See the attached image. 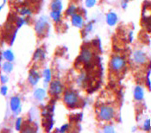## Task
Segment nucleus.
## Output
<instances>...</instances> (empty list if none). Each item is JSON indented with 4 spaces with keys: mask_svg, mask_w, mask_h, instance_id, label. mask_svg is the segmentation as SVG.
Returning a JSON list of instances; mask_svg holds the SVG:
<instances>
[{
    "mask_svg": "<svg viewBox=\"0 0 151 133\" xmlns=\"http://www.w3.org/2000/svg\"><path fill=\"white\" fill-rule=\"evenodd\" d=\"M18 12L23 17H30L31 14H32V12L28 7H21V8H19L18 9Z\"/></svg>",
    "mask_w": 151,
    "mask_h": 133,
    "instance_id": "nucleus-20",
    "label": "nucleus"
},
{
    "mask_svg": "<svg viewBox=\"0 0 151 133\" xmlns=\"http://www.w3.org/2000/svg\"><path fill=\"white\" fill-rule=\"evenodd\" d=\"M63 102L68 108L74 109L80 106L81 98L75 91L67 90L63 94Z\"/></svg>",
    "mask_w": 151,
    "mask_h": 133,
    "instance_id": "nucleus-1",
    "label": "nucleus"
},
{
    "mask_svg": "<svg viewBox=\"0 0 151 133\" xmlns=\"http://www.w3.org/2000/svg\"><path fill=\"white\" fill-rule=\"evenodd\" d=\"M16 1H17V2H20V1H22V0H16Z\"/></svg>",
    "mask_w": 151,
    "mask_h": 133,
    "instance_id": "nucleus-34",
    "label": "nucleus"
},
{
    "mask_svg": "<svg viewBox=\"0 0 151 133\" xmlns=\"http://www.w3.org/2000/svg\"><path fill=\"white\" fill-rule=\"evenodd\" d=\"M11 110L14 112L15 115H17L21 111V99L18 96H13L10 100Z\"/></svg>",
    "mask_w": 151,
    "mask_h": 133,
    "instance_id": "nucleus-8",
    "label": "nucleus"
},
{
    "mask_svg": "<svg viewBox=\"0 0 151 133\" xmlns=\"http://www.w3.org/2000/svg\"><path fill=\"white\" fill-rule=\"evenodd\" d=\"M144 97V92L142 86H137L134 89V98L136 101L140 102L143 99Z\"/></svg>",
    "mask_w": 151,
    "mask_h": 133,
    "instance_id": "nucleus-11",
    "label": "nucleus"
},
{
    "mask_svg": "<svg viewBox=\"0 0 151 133\" xmlns=\"http://www.w3.org/2000/svg\"><path fill=\"white\" fill-rule=\"evenodd\" d=\"M5 3H6V0H4V3L0 5V12L2 11V9L4 8V4H5Z\"/></svg>",
    "mask_w": 151,
    "mask_h": 133,
    "instance_id": "nucleus-33",
    "label": "nucleus"
},
{
    "mask_svg": "<svg viewBox=\"0 0 151 133\" xmlns=\"http://www.w3.org/2000/svg\"><path fill=\"white\" fill-rule=\"evenodd\" d=\"M151 129V122L150 119H147L143 124V130L146 132H149Z\"/></svg>",
    "mask_w": 151,
    "mask_h": 133,
    "instance_id": "nucleus-25",
    "label": "nucleus"
},
{
    "mask_svg": "<svg viewBox=\"0 0 151 133\" xmlns=\"http://www.w3.org/2000/svg\"><path fill=\"white\" fill-rule=\"evenodd\" d=\"M76 12H77V7L74 4H71V5H69V7L67 9V11H66V15L69 16V17H72L75 13H77Z\"/></svg>",
    "mask_w": 151,
    "mask_h": 133,
    "instance_id": "nucleus-22",
    "label": "nucleus"
},
{
    "mask_svg": "<svg viewBox=\"0 0 151 133\" xmlns=\"http://www.w3.org/2000/svg\"><path fill=\"white\" fill-rule=\"evenodd\" d=\"M128 2L129 0H122V3H121V7L123 9H126L127 6H128Z\"/></svg>",
    "mask_w": 151,
    "mask_h": 133,
    "instance_id": "nucleus-31",
    "label": "nucleus"
},
{
    "mask_svg": "<svg viewBox=\"0 0 151 133\" xmlns=\"http://www.w3.org/2000/svg\"><path fill=\"white\" fill-rule=\"evenodd\" d=\"M96 4V0H86V6L87 8H92Z\"/></svg>",
    "mask_w": 151,
    "mask_h": 133,
    "instance_id": "nucleus-28",
    "label": "nucleus"
},
{
    "mask_svg": "<svg viewBox=\"0 0 151 133\" xmlns=\"http://www.w3.org/2000/svg\"><path fill=\"white\" fill-rule=\"evenodd\" d=\"M116 116V110L111 105H104L100 106L98 111V119L104 122L112 120Z\"/></svg>",
    "mask_w": 151,
    "mask_h": 133,
    "instance_id": "nucleus-3",
    "label": "nucleus"
},
{
    "mask_svg": "<svg viewBox=\"0 0 151 133\" xmlns=\"http://www.w3.org/2000/svg\"><path fill=\"white\" fill-rule=\"evenodd\" d=\"M50 9L51 11L55 12H61L62 11V3L60 0H52L50 4Z\"/></svg>",
    "mask_w": 151,
    "mask_h": 133,
    "instance_id": "nucleus-16",
    "label": "nucleus"
},
{
    "mask_svg": "<svg viewBox=\"0 0 151 133\" xmlns=\"http://www.w3.org/2000/svg\"><path fill=\"white\" fill-rule=\"evenodd\" d=\"M71 22H72V24L73 26H75L77 28H80V29H81L85 26L84 17L79 13H75L74 15H73L71 17Z\"/></svg>",
    "mask_w": 151,
    "mask_h": 133,
    "instance_id": "nucleus-9",
    "label": "nucleus"
},
{
    "mask_svg": "<svg viewBox=\"0 0 151 133\" xmlns=\"http://www.w3.org/2000/svg\"><path fill=\"white\" fill-rule=\"evenodd\" d=\"M47 96V92L45 89L43 88H37L35 89V92H34V97L36 100L38 101H42Z\"/></svg>",
    "mask_w": 151,
    "mask_h": 133,
    "instance_id": "nucleus-14",
    "label": "nucleus"
},
{
    "mask_svg": "<svg viewBox=\"0 0 151 133\" xmlns=\"http://www.w3.org/2000/svg\"><path fill=\"white\" fill-rule=\"evenodd\" d=\"M127 61L124 57L119 55H113L109 63L110 70L114 73H119L122 71H124L126 68Z\"/></svg>",
    "mask_w": 151,
    "mask_h": 133,
    "instance_id": "nucleus-2",
    "label": "nucleus"
},
{
    "mask_svg": "<svg viewBox=\"0 0 151 133\" xmlns=\"http://www.w3.org/2000/svg\"><path fill=\"white\" fill-rule=\"evenodd\" d=\"M2 69L3 71L5 73H12L13 70V64H12V61H8V60H5L3 65H2Z\"/></svg>",
    "mask_w": 151,
    "mask_h": 133,
    "instance_id": "nucleus-17",
    "label": "nucleus"
},
{
    "mask_svg": "<svg viewBox=\"0 0 151 133\" xmlns=\"http://www.w3.org/2000/svg\"><path fill=\"white\" fill-rule=\"evenodd\" d=\"M50 17L53 19L54 22L60 23L61 19V12H55V11H51L50 12Z\"/></svg>",
    "mask_w": 151,
    "mask_h": 133,
    "instance_id": "nucleus-19",
    "label": "nucleus"
},
{
    "mask_svg": "<svg viewBox=\"0 0 151 133\" xmlns=\"http://www.w3.org/2000/svg\"><path fill=\"white\" fill-rule=\"evenodd\" d=\"M8 81H9V79H8V76L6 74H2L0 76V81L2 84H6L8 82Z\"/></svg>",
    "mask_w": 151,
    "mask_h": 133,
    "instance_id": "nucleus-29",
    "label": "nucleus"
},
{
    "mask_svg": "<svg viewBox=\"0 0 151 133\" xmlns=\"http://www.w3.org/2000/svg\"><path fill=\"white\" fill-rule=\"evenodd\" d=\"M3 58L5 60H8V61H13L15 59L14 53L11 49H7V50L3 52Z\"/></svg>",
    "mask_w": 151,
    "mask_h": 133,
    "instance_id": "nucleus-18",
    "label": "nucleus"
},
{
    "mask_svg": "<svg viewBox=\"0 0 151 133\" xmlns=\"http://www.w3.org/2000/svg\"><path fill=\"white\" fill-rule=\"evenodd\" d=\"M47 26H48V18L45 16L41 17L35 24V31L36 35L38 36H44Z\"/></svg>",
    "mask_w": 151,
    "mask_h": 133,
    "instance_id": "nucleus-5",
    "label": "nucleus"
},
{
    "mask_svg": "<svg viewBox=\"0 0 151 133\" xmlns=\"http://www.w3.org/2000/svg\"><path fill=\"white\" fill-rule=\"evenodd\" d=\"M22 125H23V119L22 118H18L16 120V130L17 132H20L21 128H22Z\"/></svg>",
    "mask_w": 151,
    "mask_h": 133,
    "instance_id": "nucleus-24",
    "label": "nucleus"
},
{
    "mask_svg": "<svg viewBox=\"0 0 151 133\" xmlns=\"http://www.w3.org/2000/svg\"><path fill=\"white\" fill-rule=\"evenodd\" d=\"M26 22H27V20L24 19L23 17H18V18L17 19V22H16V24H17V29L21 28L23 24H26Z\"/></svg>",
    "mask_w": 151,
    "mask_h": 133,
    "instance_id": "nucleus-23",
    "label": "nucleus"
},
{
    "mask_svg": "<svg viewBox=\"0 0 151 133\" xmlns=\"http://www.w3.org/2000/svg\"><path fill=\"white\" fill-rule=\"evenodd\" d=\"M7 93H8V87H7V86H5V85L2 86L1 88H0V93L3 96H6L7 95Z\"/></svg>",
    "mask_w": 151,
    "mask_h": 133,
    "instance_id": "nucleus-26",
    "label": "nucleus"
},
{
    "mask_svg": "<svg viewBox=\"0 0 151 133\" xmlns=\"http://www.w3.org/2000/svg\"><path fill=\"white\" fill-rule=\"evenodd\" d=\"M42 76H43V84L44 87H47V86H49L50 82L52 81V73L49 68L44 69V71L42 73Z\"/></svg>",
    "mask_w": 151,
    "mask_h": 133,
    "instance_id": "nucleus-12",
    "label": "nucleus"
},
{
    "mask_svg": "<svg viewBox=\"0 0 151 133\" xmlns=\"http://www.w3.org/2000/svg\"><path fill=\"white\" fill-rule=\"evenodd\" d=\"M87 79H88V78H87L86 73H81L79 75L78 79H77V83H78L79 86H82V85H84L86 82Z\"/></svg>",
    "mask_w": 151,
    "mask_h": 133,
    "instance_id": "nucleus-21",
    "label": "nucleus"
},
{
    "mask_svg": "<svg viewBox=\"0 0 151 133\" xmlns=\"http://www.w3.org/2000/svg\"><path fill=\"white\" fill-rule=\"evenodd\" d=\"M117 22V15L114 12H109L106 15V23L110 26H114Z\"/></svg>",
    "mask_w": 151,
    "mask_h": 133,
    "instance_id": "nucleus-15",
    "label": "nucleus"
},
{
    "mask_svg": "<svg viewBox=\"0 0 151 133\" xmlns=\"http://www.w3.org/2000/svg\"><path fill=\"white\" fill-rule=\"evenodd\" d=\"M93 29V24H88L86 25V27L85 28V31H86V34H88L89 32H91Z\"/></svg>",
    "mask_w": 151,
    "mask_h": 133,
    "instance_id": "nucleus-30",
    "label": "nucleus"
},
{
    "mask_svg": "<svg viewBox=\"0 0 151 133\" xmlns=\"http://www.w3.org/2000/svg\"><path fill=\"white\" fill-rule=\"evenodd\" d=\"M68 128V124H65V125H63V126L59 130V132H67Z\"/></svg>",
    "mask_w": 151,
    "mask_h": 133,
    "instance_id": "nucleus-32",
    "label": "nucleus"
},
{
    "mask_svg": "<svg viewBox=\"0 0 151 133\" xmlns=\"http://www.w3.org/2000/svg\"><path fill=\"white\" fill-rule=\"evenodd\" d=\"M104 132L105 133L115 132V130H114L113 126H111V125H105V128H104Z\"/></svg>",
    "mask_w": 151,
    "mask_h": 133,
    "instance_id": "nucleus-27",
    "label": "nucleus"
},
{
    "mask_svg": "<svg viewBox=\"0 0 151 133\" xmlns=\"http://www.w3.org/2000/svg\"><path fill=\"white\" fill-rule=\"evenodd\" d=\"M46 57V54H45V51L42 49V48H37L35 50V52L34 53V55H33V60L35 61H42L45 59Z\"/></svg>",
    "mask_w": 151,
    "mask_h": 133,
    "instance_id": "nucleus-13",
    "label": "nucleus"
},
{
    "mask_svg": "<svg viewBox=\"0 0 151 133\" xmlns=\"http://www.w3.org/2000/svg\"><path fill=\"white\" fill-rule=\"evenodd\" d=\"M40 79H41L40 73L37 72L35 69L32 68V69L29 71V77H28V81H29V83L30 84V86H35V85L39 82Z\"/></svg>",
    "mask_w": 151,
    "mask_h": 133,
    "instance_id": "nucleus-10",
    "label": "nucleus"
},
{
    "mask_svg": "<svg viewBox=\"0 0 151 133\" xmlns=\"http://www.w3.org/2000/svg\"><path fill=\"white\" fill-rule=\"evenodd\" d=\"M48 93L51 96H59L63 93V85L59 81V80H55L52 81L49 84V89Z\"/></svg>",
    "mask_w": 151,
    "mask_h": 133,
    "instance_id": "nucleus-6",
    "label": "nucleus"
},
{
    "mask_svg": "<svg viewBox=\"0 0 151 133\" xmlns=\"http://www.w3.org/2000/svg\"><path fill=\"white\" fill-rule=\"evenodd\" d=\"M93 59H94V52H93V48L90 47H83V48L81 51L80 56L78 58V60L83 63L84 65H90L93 62Z\"/></svg>",
    "mask_w": 151,
    "mask_h": 133,
    "instance_id": "nucleus-4",
    "label": "nucleus"
},
{
    "mask_svg": "<svg viewBox=\"0 0 151 133\" xmlns=\"http://www.w3.org/2000/svg\"><path fill=\"white\" fill-rule=\"evenodd\" d=\"M132 59L134 60V62L137 65H143L145 63H147L148 61V56L147 55L142 51V50H136L133 55H132Z\"/></svg>",
    "mask_w": 151,
    "mask_h": 133,
    "instance_id": "nucleus-7",
    "label": "nucleus"
}]
</instances>
